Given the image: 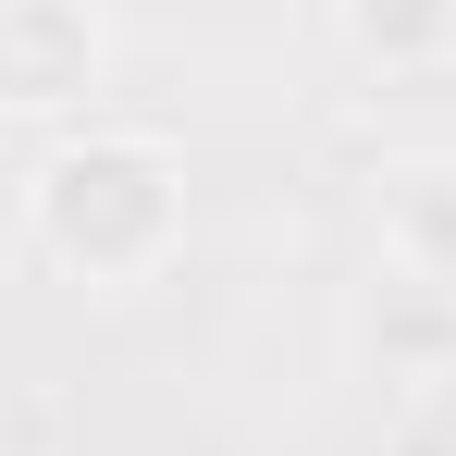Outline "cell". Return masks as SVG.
<instances>
[{
    "label": "cell",
    "mask_w": 456,
    "mask_h": 456,
    "mask_svg": "<svg viewBox=\"0 0 456 456\" xmlns=\"http://www.w3.org/2000/svg\"><path fill=\"white\" fill-rule=\"evenodd\" d=\"M0 12H12V0H0Z\"/></svg>",
    "instance_id": "cell-6"
},
{
    "label": "cell",
    "mask_w": 456,
    "mask_h": 456,
    "mask_svg": "<svg viewBox=\"0 0 456 456\" xmlns=\"http://www.w3.org/2000/svg\"><path fill=\"white\" fill-rule=\"evenodd\" d=\"M111 75V12L99 0H12L0 12V124L86 111Z\"/></svg>",
    "instance_id": "cell-2"
},
{
    "label": "cell",
    "mask_w": 456,
    "mask_h": 456,
    "mask_svg": "<svg viewBox=\"0 0 456 456\" xmlns=\"http://www.w3.org/2000/svg\"><path fill=\"white\" fill-rule=\"evenodd\" d=\"M185 223H198V185L160 124H75L25 160V247L37 272H62L86 297L160 284L185 259Z\"/></svg>",
    "instance_id": "cell-1"
},
{
    "label": "cell",
    "mask_w": 456,
    "mask_h": 456,
    "mask_svg": "<svg viewBox=\"0 0 456 456\" xmlns=\"http://www.w3.org/2000/svg\"><path fill=\"white\" fill-rule=\"evenodd\" d=\"M333 37L358 75H444L456 62V0H333Z\"/></svg>",
    "instance_id": "cell-5"
},
{
    "label": "cell",
    "mask_w": 456,
    "mask_h": 456,
    "mask_svg": "<svg viewBox=\"0 0 456 456\" xmlns=\"http://www.w3.org/2000/svg\"><path fill=\"white\" fill-rule=\"evenodd\" d=\"M370 272L456 297V149H407L370 173Z\"/></svg>",
    "instance_id": "cell-3"
},
{
    "label": "cell",
    "mask_w": 456,
    "mask_h": 456,
    "mask_svg": "<svg viewBox=\"0 0 456 456\" xmlns=\"http://www.w3.org/2000/svg\"><path fill=\"white\" fill-rule=\"evenodd\" d=\"M346 358L382 382H456V297L407 284V272H370L346 297Z\"/></svg>",
    "instance_id": "cell-4"
}]
</instances>
